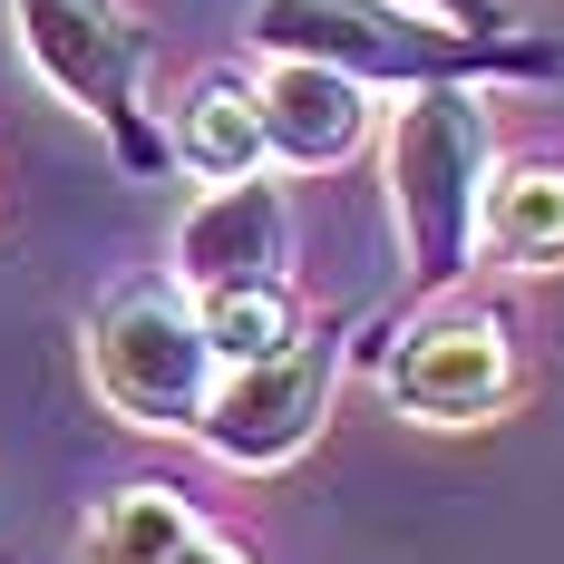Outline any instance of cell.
<instances>
[{
	"mask_svg": "<svg viewBox=\"0 0 564 564\" xmlns=\"http://www.w3.org/2000/svg\"><path fill=\"white\" fill-rule=\"evenodd\" d=\"M477 243L516 273H555L564 263V156H516V166L487 175Z\"/></svg>",
	"mask_w": 564,
	"mask_h": 564,
	"instance_id": "obj_10",
	"label": "cell"
},
{
	"mask_svg": "<svg viewBox=\"0 0 564 564\" xmlns=\"http://www.w3.org/2000/svg\"><path fill=\"white\" fill-rule=\"evenodd\" d=\"M166 564H253V545H234V535H215V525H185Z\"/></svg>",
	"mask_w": 564,
	"mask_h": 564,
	"instance_id": "obj_13",
	"label": "cell"
},
{
	"mask_svg": "<svg viewBox=\"0 0 564 564\" xmlns=\"http://www.w3.org/2000/svg\"><path fill=\"white\" fill-rule=\"evenodd\" d=\"M350 332H360V322H350V312H332V322H302L273 360L215 370V399H205V419H195L205 457H215V467H243V477L292 467V457L322 438V419H332V399H340Z\"/></svg>",
	"mask_w": 564,
	"mask_h": 564,
	"instance_id": "obj_5",
	"label": "cell"
},
{
	"mask_svg": "<svg viewBox=\"0 0 564 564\" xmlns=\"http://www.w3.org/2000/svg\"><path fill=\"white\" fill-rule=\"evenodd\" d=\"M10 30H20V58L40 68V88L108 137L117 175L156 185V175L175 166L166 156V117L147 108L156 30H147L127 0H10Z\"/></svg>",
	"mask_w": 564,
	"mask_h": 564,
	"instance_id": "obj_3",
	"label": "cell"
},
{
	"mask_svg": "<svg viewBox=\"0 0 564 564\" xmlns=\"http://www.w3.org/2000/svg\"><path fill=\"white\" fill-rule=\"evenodd\" d=\"M253 50L312 58L360 88H507L564 78V40L525 30H457L419 0H253Z\"/></svg>",
	"mask_w": 564,
	"mask_h": 564,
	"instance_id": "obj_1",
	"label": "cell"
},
{
	"mask_svg": "<svg viewBox=\"0 0 564 564\" xmlns=\"http://www.w3.org/2000/svg\"><path fill=\"white\" fill-rule=\"evenodd\" d=\"M185 292H225V282H292V195L263 175H234V185H205L175 225V263Z\"/></svg>",
	"mask_w": 564,
	"mask_h": 564,
	"instance_id": "obj_7",
	"label": "cell"
},
{
	"mask_svg": "<svg viewBox=\"0 0 564 564\" xmlns=\"http://www.w3.org/2000/svg\"><path fill=\"white\" fill-rule=\"evenodd\" d=\"M419 10H438V20H457V30H516L507 0H419Z\"/></svg>",
	"mask_w": 564,
	"mask_h": 564,
	"instance_id": "obj_14",
	"label": "cell"
},
{
	"mask_svg": "<svg viewBox=\"0 0 564 564\" xmlns=\"http://www.w3.org/2000/svg\"><path fill=\"white\" fill-rule=\"evenodd\" d=\"M380 390L399 419H429V429H477L516 399V332L507 312L487 302H429L419 322H399L390 360H380Z\"/></svg>",
	"mask_w": 564,
	"mask_h": 564,
	"instance_id": "obj_6",
	"label": "cell"
},
{
	"mask_svg": "<svg viewBox=\"0 0 564 564\" xmlns=\"http://www.w3.org/2000/svg\"><path fill=\"white\" fill-rule=\"evenodd\" d=\"M166 156L195 185H234V175H263V108H253V78L243 68H205L166 117Z\"/></svg>",
	"mask_w": 564,
	"mask_h": 564,
	"instance_id": "obj_9",
	"label": "cell"
},
{
	"mask_svg": "<svg viewBox=\"0 0 564 564\" xmlns=\"http://www.w3.org/2000/svg\"><path fill=\"white\" fill-rule=\"evenodd\" d=\"M487 175H497L487 88H399V117L380 137V185H390V225H399L419 302H448L457 282L477 273Z\"/></svg>",
	"mask_w": 564,
	"mask_h": 564,
	"instance_id": "obj_2",
	"label": "cell"
},
{
	"mask_svg": "<svg viewBox=\"0 0 564 564\" xmlns=\"http://www.w3.org/2000/svg\"><path fill=\"white\" fill-rule=\"evenodd\" d=\"M195 332L215 350V370H243L302 332V302H292V282H225V292H195Z\"/></svg>",
	"mask_w": 564,
	"mask_h": 564,
	"instance_id": "obj_11",
	"label": "cell"
},
{
	"mask_svg": "<svg viewBox=\"0 0 564 564\" xmlns=\"http://www.w3.org/2000/svg\"><path fill=\"white\" fill-rule=\"evenodd\" d=\"M253 108H263V156L282 175L350 166L360 137H370V88L340 78V68H312V58H263Z\"/></svg>",
	"mask_w": 564,
	"mask_h": 564,
	"instance_id": "obj_8",
	"label": "cell"
},
{
	"mask_svg": "<svg viewBox=\"0 0 564 564\" xmlns=\"http://www.w3.org/2000/svg\"><path fill=\"white\" fill-rule=\"evenodd\" d=\"M185 525H195V507H185L175 487H117L108 507L88 516L78 564H166Z\"/></svg>",
	"mask_w": 564,
	"mask_h": 564,
	"instance_id": "obj_12",
	"label": "cell"
},
{
	"mask_svg": "<svg viewBox=\"0 0 564 564\" xmlns=\"http://www.w3.org/2000/svg\"><path fill=\"white\" fill-rule=\"evenodd\" d=\"M88 390L108 399V419L147 438H195L205 399H215V350L195 332V292L185 282H127L88 322Z\"/></svg>",
	"mask_w": 564,
	"mask_h": 564,
	"instance_id": "obj_4",
	"label": "cell"
}]
</instances>
